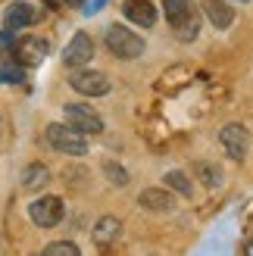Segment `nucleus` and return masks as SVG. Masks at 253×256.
Returning a JSON list of instances; mask_svg holds the SVG:
<instances>
[{
  "instance_id": "4",
  "label": "nucleus",
  "mask_w": 253,
  "mask_h": 256,
  "mask_svg": "<svg viewBox=\"0 0 253 256\" xmlns=\"http://www.w3.org/2000/svg\"><path fill=\"white\" fill-rule=\"evenodd\" d=\"M69 88L75 94H82V97H106L112 91V82H110V75L106 72H100V69H72L69 72Z\"/></svg>"
},
{
  "instance_id": "6",
  "label": "nucleus",
  "mask_w": 253,
  "mask_h": 256,
  "mask_svg": "<svg viewBox=\"0 0 253 256\" xmlns=\"http://www.w3.org/2000/svg\"><path fill=\"white\" fill-rule=\"evenodd\" d=\"M62 116H66V125H72L75 132H82L84 138L88 134H100L106 128L104 116H100L97 110H91V104H66Z\"/></svg>"
},
{
  "instance_id": "12",
  "label": "nucleus",
  "mask_w": 253,
  "mask_h": 256,
  "mask_svg": "<svg viewBox=\"0 0 253 256\" xmlns=\"http://www.w3.org/2000/svg\"><path fill=\"white\" fill-rule=\"evenodd\" d=\"M28 25H34V6L32 4L16 0V4H10L4 10V28L6 32H22V28H28Z\"/></svg>"
},
{
  "instance_id": "9",
  "label": "nucleus",
  "mask_w": 253,
  "mask_h": 256,
  "mask_svg": "<svg viewBox=\"0 0 253 256\" xmlns=\"http://www.w3.org/2000/svg\"><path fill=\"white\" fill-rule=\"evenodd\" d=\"M47 41L44 38H22V41H12V60L19 62L22 69H34L47 60Z\"/></svg>"
},
{
  "instance_id": "23",
  "label": "nucleus",
  "mask_w": 253,
  "mask_h": 256,
  "mask_svg": "<svg viewBox=\"0 0 253 256\" xmlns=\"http://www.w3.org/2000/svg\"><path fill=\"white\" fill-rule=\"evenodd\" d=\"M104 4H106V0H94V4H88V6H84V12H97Z\"/></svg>"
},
{
  "instance_id": "11",
  "label": "nucleus",
  "mask_w": 253,
  "mask_h": 256,
  "mask_svg": "<svg viewBox=\"0 0 253 256\" xmlns=\"http://www.w3.org/2000/svg\"><path fill=\"white\" fill-rule=\"evenodd\" d=\"M122 16L134 25H141V28H154L156 25V6L150 4V0H125Z\"/></svg>"
},
{
  "instance_id": "16",
  "label": "nucleus",
  "mask_w": 253,
  "mask_h": 256,
  "mask_svg": "<svg viewBox=\"0 0 253 256\" xmlns=\"http://www.w3.org/2000/svg\"><path fill=\"white\" fill-rule=\"evenodd\" d=\"M162 188H169L175 190L178 197H194V188H191V178H188L182 169H172L166 172V178H162Z\"/></svg>"
},
{
  "instance_id": "15",
  "label": "nucleus",
  "mask_w": 253,
  "mask_h": 256,
  "mask_svg": "<svg viewBox=\"0 0 253 256\" xmlns=\"http://www.w3.org/2000/svg\"><path fill=\"white\" fill-rule=\"evenodd\" d=\"M47 184H50V169H47L44 162H32L28 169L22 172V188L25 190H41Z\"/></svg>"
},
{
  "instance_id": "20",
  "label": "nucleus",
  "mask_w": 253,
  "mask_h": 256,
  "mask_svg": "<svg viewBox=\"0 0 253 256\" xmlns=\"http://www.w3.org/2000/svg\"><path fill=\"white\" fill-rule=\"evenodd\" d=\"M104 172H106V178H110V182L116 184V188H125V184H128V172H125L119 162L106 160V162H104Z\"/></svg>"
},
{
  "instance_id": "25",
  "label": "nucleus",
  "mask_w": 253,
  "mask_h": 256,
  "mask_svg": "<svg viewBox=\"0 0 253 256\" xmlns=\"http://www.w3.org/2000/svg\"><path fill=\"white\" fill-rule=\"evenodd\" d=\"M234 4H250V0H234Z\"/></svg>"
},
{
  "instance_id": "14",
  "label": "nucleus",
  "mask_w": 253,
  "mask_h": 256,
  "mask_svg": "<svg viewBox=\"0 0 253 256\" xmlns=\"http://www.w3.org/2000/svg\"><path fill=\"white\" fill-rule=\"evenodd\" d=\"M138 206H144L150 212H172L175 200L169 194V188H144L141 194H138Z\"/></svg>"
},
{
  "instance_id": "19",
  "label": "nucleus",
  "mask_w": 253,
  "mask_h": 256,
  "mask_svg": "<svg viewBox=\"0 0 253 256\" xmlns=\"http://www.w3.org/2000/svg\"><path fill=\"white\" fill-rule=\"evenodd\" d=\"M41 256H82V250L75 247V240H50Z\"/></svg>"
},
{
  "instance_id": "8",
  "label": "nucleus",
  "mask_w": 253,
  "mask_h": 256,
  "mask_svg": "<svg viewBox=\"0 0 253 256\" xmlns=\"http://www.w3.org/2000/svg\"><path fill=\"white\" fill-rule=\"evenodd\" d=\"M94 38L88 34V32H75L72 38H69V44H66V50H62V66L66 69H82V66H88V62L94 60Z\"/></svg>"
},
{
  "instance_id": "17",
  "label": "nucleus",
  "mask_w": 253,
  "mask_h": 256,
  "mask_svg": "<svg viewBox=\"0 0 253 256\" xmlns=\"http://www.w3.org/2000/svg\"><path fill=\"white\" fill-rule=\"evenodd\" d=\"M194 169H197V178H200L206 188H219V184H222L219 166H212V162H194Z\"/></svg>"
},
{
  "instance_id": "24",
  "label": "nucleus",
  "mask_w": 253,
  "mask_h": 256,
  "mask_svg": "<svg viewBox=\"0 0 253 256\" xmlns=\"http://www.w3.org/2000/svg\"><path fill=\"white\" fill-rule=\"evenodd\" d=\"M244 256H253V238H250L247 244H244Z\"/></svg>"
},
{
  "instance_id": "22",
  "label": "nucleus",
  "mask_w": 253,
  "mask_h": 256,
  "mask_svg": "<svg viewBox=\"0 0 253 256\" xmlns=\"http://www.w3.org/2000/svg\"><path fill=\"white\" fill-rule=\"evenodd\" d=\"M47 4L50 6H62V4H66V6H82L84 0H47Z\"/></svg>"
},
{
  "instance_id": "26",
  "label": "nucleus",
  "mask_w": 253,
  "mask_h": 256,
  "mask_svg": "<svg viewBox=\"0 0 253 256\" xmlns=\"http://www.w3.org/2000/svg\"><path fill=\"white\" fill-rule=\"evenodd\" d=\"M0 134H4V119H0Z\"/></svg>"
},
{
  "instance_id": "5",
  "label": "nucleus",
  "mask_w": 253,
  "mask_h": 256,
  "mask_svg": "<svg viewBox=\"0 0 253 256\" xmlns=\"http://www.w3.org/2000/svg\"><path fill=\"white\" fill-rule=\"evenodd\" d=\"M62 212H66V206H62V197L56 194H44L28 203V219L38 228H56L62 222Z\"/></svg>"
},
{
  "instance_id": "21",
  "label": "nucleus",
  "mask_w": 253,
  "mask_h": 256,
  "mask_svg": "<svg viewBox=\"0 0 253 256\" xmlns=\"http://www.w3.org/2000/svg\"><path fill=\"white\" fill-rule=\"evenodd\" d=\"M6 47H12V32H0V50H6Z\"/></svg>"
},
{
  "instance_id": "1",
  "label": "nucleus",
  "mask_w": 253,
  "mask_h": 256,
  "mask_svg": "<svg viewBox=\"0 0 253 256\" xmlns=\"http://www.w3.org/2000/svg\"><path fill=\"white\" fill-rule=\"evenodd\" d=\"M162 12H166V22L178 41L191 44L200 34V12L191 0H162Z\"/></svg>"
},
{
  "instance_id": "2",
  "label": "nucleus",
  "mask_w": 253,
  "mask_h": 256,
  "mask_svg": "<svg viewBox=\"0 0 253 256\" xmlns=\"http://www.w3.org/2000/svg\"><path fill=\"white\" fill-rule=\"evenodd\" d=\"M104 44H106V50L116 60H138L147 50V44H144V38L141 34H134L128 25H122V22H112V25H106V32H104Z\"/></svg>"
},
{
  "instance_id": "3",
  "label": "nucleus",
  "mask_w": 253,
  "mask_h": 256,
  "mask_svg": "<svg viewBox=\"0 0 253 256\" xmlns=\"http://www.w3.org/2000/svg\"><path fill=\"white\" fill-rule=\"evenodd\" d=\"M44 138H47L50 150L66 153V156H84V153H88V138L82 132H75V128L66 125V122H50Z\"/></svg>"
},
{
  "instance_id": "7",
  "label": "nucleus",
  "mask_w": 253,
  "mask_h": 256,
  "mask_svg": "<svg viewBox=\"0 0 253 256\" xmlns=\"http://www.w3.org/2000/svg\"><path fill=\"white\" fill-rule=\"evenodd\" d=\"M219 144L225 150V156L234 160V162H244L247 160V150H250V132L241 122H228L219 128Z\"/></svg>"
},
{
  "instance_id": "10",
  "label": "nucleus",
  "mask_w": 253,
  "mask_h": 256,
  "mask_svg": "<svg viewBox=\"0 0 253 256\" xmlns=\"http://www.w3.org/2000/svg\"><path fill=\"white\" fill-rule=\"evenodd\" d=\"M122 238V219H116V216H100V219L94 222L91 228V240L97 247H112L116 240Z\"/></svg>"
},
{
  "instance_id": "18",
  "label": "nucleus",
  "mask_w": 253,
  "mask_h": 256,
  "mask_svg": "<svg viewBox=\"0 0 253 256\" xmlns=\"http://www.w3.org/2000/svg\"><path fill=\"white\" fill-rule=\"evenodd\" d=\"M0 82H4V84L25 82V72H22V66H19L16 60H4V62H0Z\"/></svg>"
},
{
  "instance_id": "13",
  "label": "nucleus",
  "mask_w": 253,
  "mask_h": 256,
  "mask_svg": "<svg viewBox=\"0 0 253 256\" xmlns=\"http://www.w3.org/2000/svg\"><path fill=\"white\" fill-rule=\"evenodd\" d=\"M204 12H206L210 25L219 32H228L232 22H234V6L228 0H204Z\"/></svg>"
}]
</instances>
